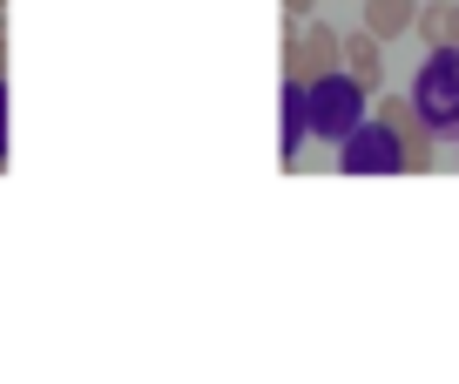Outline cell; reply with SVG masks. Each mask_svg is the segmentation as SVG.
<instances>
[{
    "label": "cell",
    "mask_w": 459,
    "mask_h": 384,
    "mask_svg": "<svg viewBox=\"0 0 459 384\" xmlns=\"http://www.w3.org/2000/svg\"><path fill=\"white\" fill-rule=\"evenodd\" d=\"M311 7H317V0H284V14H290V21H311Z\"/></svg>",
    "instance_id": "ba28073f"
},
{
    "label": "cell",
    "mask_w": 459,
    "mask_h": 384,
    "mask_svg": "<svg viewBox=\"0 0 459 384\" xmlns=\"http://www.w3.org/2000/svg\"><path fill=\"white\" fill-rule=\"evenodd\" d=\"M0 7H7V0H0Z\"/></svg>",
    "instance_id": "8fae6325"
},
{
    "label": "cell",
    "mask_w": 459,
    "mask_h": 384,
    "mask_svg": "<svg viewBox=\"0 0 459 384\" xmlns=\"http://www.w3.org/2000/svg\"><path fill=\"white\" fill-rule=\"evenodd\" d=\"M344 68V34H331L325 21L317 28H290L284 34V81H298V88H311V81H325V74H338Z\"/></svg>",
    "instance_id": "3957f363"
},
{
    "label": "cell",
    "mask_w": 459,
    "mask_h": 384,
    "mask_svg": "<svg viewBox=\"0 0 459 384\" xmlns=\"http://www.w3.org/2000/svg\"><path fill=\"white\" fill-rule=\"evenodd\" d=\"M419 115L432 122V135H459V47H432L412 88Z\"/></svg>",
    "instance_id": "7a4b0ae2"
},
{
    "label": "cell",
    "mask_w": 459,
    "mask_h": 384,
    "mask_svg": "<svg viewBox=\"0 0 459 384\" xmlns=\"http://www.w3.org/2000/svg\"><path fill=\"white\" fill-rule=\"evenodd\" d=\"M378 122L399 128V142H426V135H432V122L419 115V101H412V95H385V101H378Z\"/></svg>",
    "instance_id": "52a82bcc"
},
{
    "label": "cell",
    "mask_w": 459,
    "mask_h": 384,
    "mask_svg": "<svg viewBox=\"0 0 459 384\" xmlns=\"http://www.w3.org/2000/svg\"><path fill=\"white\" fill-rule=\"evenodd\" d=\"M304 115H311V135L317 142H344L365 128V81L351 74H325V81L304 88Z\"/></svg>",
    "instance_id": "6da1fadb"
},
{
    "label": "cell",
    "mask_w": 459,
    "mask_h": 384,
    "mask_svg": "<svg viewBox=\"0 0 459 384\" xmlns=\"http://www.w3.org/2000/svg\"><path fill=\"white\" fill-rule=\"evenodd\" d=\"M344 74H351V81H365V88L385 81V41H378L372 28L344 34Z\"/></svg>",
    "instance_id": "5b68a950"
},
{
    "label": "cell",
    "mask_w": 459,
    "mask_h": 384,
    "mask_svg": "<svg viewBox=\"0 0 459 384\" xmlns=\"http://www.w3.org/2000/svg\"><path fill=\"white\" fill-rule=\"evenodd\" d=\"M419 7H426V0H365V28H372L378 41H399V34H412Z\"/></svg>",
    "instance_id": "8992f818"
},
{
    "label": "cell",
    "mask_w": 459,
    "mask_h": 384,
    "mask_svg": "<svg viewBox=\"0 0 459 384\" xmlns=\"http://www.w3.org/2000/svg\"><path fill=\"white\" fill-rule=\"evenodd\" d=\"M0 68H7V47H0Z\"/></svg>",
    "instance_id": "30bf717a"
},
{
    "label": "cell",
    "mask_w": 459,
    "mask_h": 384,
    "mask_svg": "<svg viewBox=\"0 0 459 384\" xmlns=\"http://www.w3.org/2000/svg\"><path fill=\"white\" fill-rule=\"evenodd\" d=\"M344 169L351 175H385V169H405V142H399V128H385V122H372V128H359V135H344Z\"/></svg>",
    "instance_id": "277c9868"
},
{
    "label": "cell",
    "mask_w": 459,
    "mask_h": 384,
    "mask_svg": "<svg viewBox=\"0 0 459 384\" xmlns=\"http://www.w3.org/2000/svg\"><path fill=\"white\" fill-rule=\"evenodd\" d=\"M0 135H7V95H0Z\"/></svg>",
    "instance_id": "9c48e42d"
}]
</instances>
